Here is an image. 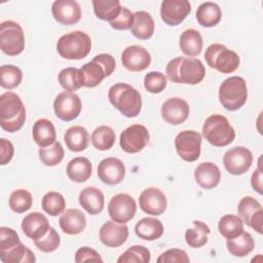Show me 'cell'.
Returning a JSON list of instances; mask_svg holds the SVG:
<instances>
[{
	"label": "cell",
	"instance_id": "obj_1",
	"mask_svg": "<svg viewBox=\"0 0 263 263\" xmlns=\"http://www.w3.org/2000/svg\"><path fill=\"white\" fill-rule=\"evenodd\" d=\"M165 73L167 78L174 83L194 85L202 81L205 69L199 59L177 57L167 63Z\"/></svg>",
	"mask_w": 263,
	"mask_h": 263
},
{
	"label": "cell",
	"instance_id": "obj_2",
	"mask_svg": "<svg viewBox=\"0 0 263 263\" xmlns=\"http://www.w3.org/2000/svg\"><path fill=\"white\" fill-rule=\"evenodd\" d=\"M26 120V109L21 98L12 91L0 96V125L8 133L20 130Z\"/></svg>",
	"mask_w": 263,
	"mask_h": 263
},
{
	"label": "cell",
	"instance_id": "obj_3",
	"mask_svg": "<svg viewBox=\"0 0 263 263\" xmlns=\"http://www.w3.org/2000/svg\"><path fill=\"white\" fill-rule=\"evenodd\" d=\"M110 103L125 117H137L142 109L140 92L127 83H116L109 88Z\"/></svg>",
	"mask_w": 263,
	"mask_h": 263
},
{
	"label": "cell",
	"instance_id": "obj_4",
	"mask_svg": "<svg viewBox=\"0 0 263 263\" xmlns=\"http://www.w3.org/2000/svg\"><path fill=\"white\" fill-rule=\"evenodd\" d=\"M91 48L90 37L83 31H73L61 36L57 42L59 54L66 60H82Z\"/></svg>",
	"mask_w": 263,
	"mask_h": 263
},
{
	"label": "cell",
	"instance_id": "obj_5",
	"mask_svg": "<svg viewBox=\"0 0 263 263\" xmlns=\"http://www.w3.org/2000/svg\"><path fill=\"white\" fill-rule=\"evenodd\" d=\"M204 139L215 147H225L233 142L235 132L229 120L221 114L209 116L202 126Z\"/></svg>",
	"mask_w": 263,
	"mask_h": 263
},
{
	"label": "cell",
	"instance_id": "obj_6",
	"mask_svg": "<svg viewBox=\"0 0 263 263\" xmlns=\"http://www.w3.org/2000/svg\"><path fill=\"white\" fill-rule=\"evenodd\" d=\"M248 99L247 82L242 77L232 76L225 79L219 87V101L228 111L240 109Z\"/></svg>",
	"mask_w": 263,
	"mask_h": 263
},
{
	"label": "cell",
	"instance_id": "obj_7",
	"mask_svg": "<svg viewBox=\"0 0 263 263\" xmlns=\"http://www.w3.org/2000/svg\"><path fill=\"white\" fill-rule=\"evenodd\" d=\"M206 64L223 74L234 72L240 63L238 54L220 43L211 44L204 52Z\"/></svg>",
	"mask_w": 263,
	"mask_h": 263
},
{
	"label": "cell",
	"instance_id": "obj_8",
	"mask_svg": "<svg viewBox=\"0 0 263 263\" xmlns=\"http://www.w3.org/2000/svg\"><path fill=\"white\" fill-rule=\"evenodd\" d=\"M0 47L3 53L14 57L25 48V35L22 27L13 21H4L0 25Z\"/></svg>",
	"mask_w": 263,
	"mask_h": 263
},
{
	"label": "cell",
	"instance_id": "obj_9",
	"mask_svg": "<svg viewBox=\"0 0 263 263\" xmlns=\"http://www.w3.org/2000/svg\"><path fill=\"white\" fill-rule=\"evenodd\" d=\"M175 147L183 160L193 162L200 156L201 136L195 130H182L175 139Z\"/></svg>",
	"mask_w": 263,
	"mask_h": 263
},
{
	"label": "cell",
	"instance_id": "obj_10",
	"mask_svg": "<svg viewBox=\"0 0 263 263\" xmlns=\"http://www.w3.org/2000/svg\"><path fill=\"white\" fill-rule=\"evenodd\" d=\"M252 162V152L241 146H236L227 150L223 156V164L226 171L234 176H240L247 173L250 170Z\"/></svg>",
	"mask_w": 263,
	"mask_h": 263
},
{
	"label": "cell",
	"instance_id": "obj_11",
	"mask_svg": "<svg viewBox=\"0 0 263 263\" xmlns=\"http://www.w3.org/2000/svg\"><path fill=\"white\" fill-rule=\"evenodd\" d=\"M136 212L137 203L127 193H118L114 195L108 204V214L110 218L118 223L125 224L135 217Z\"/></svg>",
	"mask_w": 263,
	"mask_h": 263
},
{
	"label": "cell",
	"instance_id": "obj_12",
	"mask_svg": "<svg viewBox=\"0 0 263 263\" xmlns=\"http://www.w3.org/2000/svg\"><path fill=\"white\" fill-rule=\"evenodd\" d=\"M82 104L80 98L71 91L59 93L53 101V110L55 116L63 121H72L76 119L81 112Z\"/></svg>",
	"mask_w": 263,
	"mask_h": 263
},
{
	"label": "cell",
	"instance_id": "obj_13",
	"mask_svg": "<svg viewBox=\"0 0 263 263\" xmlns=\"http://www.w3.org/2000/svg\"><path fill=\"white\" fill-rule=\"evenodd\" d=\"M119 143L124 152L138 153L149 143V132L142 124H133L121 133Z\"/></svg>",
	"mask_w": 263,
	"mask_h": 263
},
{
	"label": "cell",
	"instance_id": "obj_14",
	"mask_svg": "<svg viewBox=\"0 0 263 263\" xmlns=\"http://www.w3.org/2000/svg\"><path fill=\"white\" fill-rule=\"evenodd\" d=\"M237 213L243 223L255 229L258 233H263V209L257 199L252 196L242 197L238 202Z\"/></svg>",
	"mask_w": 263,
	"mask_h": 263
},
{
	"label": "cell",
	"instance_id": "obj_15",
	"mask_svg": "<svg viewBox=\"0 0 263 263\" xmlns=\"http://www.w3.org/2000/svg\"><path fill=\"white\" fill-rule=\"evenodd\" d=\"M190 11L191 4L187 0H164L160 6L161 20L173 27L180 25Z\"/></svg>",
	"mask_w": 263,
	"mask_h": 263
},
{
	"label": "cell",
	"instance_id": "obj_16",
	"mask_svg": "<svg viewBox=\"0 0 263 263\" xmlns=\"http://www.w3.org/2000/svg\"><path fill=\"white\" fill-rule=\"evenodd\" d=\"M139 204L144 213L152 216H160L166 210L167 201L164 193L160 189L149 187L140 194Z\"/></svg>",
	"mask_w": 263,
	"mask_h": 263
},
{
	"label": "cell",
	"instance_id": "obj_17",
	"mask_svg": "<svg viewBox=\"0 0 263 263\" xmlns=\"http://www.w3.org/2000/svg\"><path fill=\"white\" fill-rule=\"evenodd\" d=\"M53 18L66 26L78 23L81 18V8L77 1L74 0H57L51 5Z\"/></svg>",
	"mask_w": 263,
	"mask_h": 263
},
{
	"label": "cell",
	"instance_id": "obj_18",
	"mask_svg": "<svg viewBox=\"0 0 263 263\" xmlns=\"http://www.w3.org/2000/svg\"><path fill=\"white\" fill-rule=\"evenodd\" d=\"M121 63L125 69L133 72H140L150 66L151 55L143 46L130 45L123 49Z\"/></svg>",
	"mask_w": 263,
	"mask_h": 263
},
{
	"label": "cell",
	"instance_id": "obj_19",
	"mask_svg": "<svg viewBox=\"0 0 263 263\" xmlns=\"http://www.w3.org/2000/svg\"><path fill=\"white\" fill-rule=\"evenodd\" d=\"M100 240L109 248H118L123 245L128 237V227L123 223L107 221L99 231Z\"/></svg>",
	"mask_w": 263,
	"mask_h": 263
},
{
	"label": "cell",
	"instance_id": "obj_20",
	"mask_svg": "<svg viewBox=\"0 0 263 263\" xmlns=\"http://www.w3.org/2000/svg\"><path fill=\"white\" fill-rule=\"evenodd\" d=\"M125 176L123 162L115 157H107L101 160L98 165V177L107 185L119 184Z\"/></svg>",
	"mask_w": 263,
	"mask_h": 263
},
{
	"label": "cell",
	"instance_id": "obj_21",
	"mask_svg": "<svg viewBox=\"0 0 263 263\" xmlns=\"http://www.w3.org/2000/svg\"><path fill=\"white\" fill-rule=\"evenodd\" d=\"M189 105L181 98L167 99L161 106V116L163 120L173 125L183 123L189 116Z\"/></svg>",
	"mask_w": 263,
	"mask_h": 263
},
{
	"label": "cell",
	"instance_id": "obj_22",
	"mask_svg": "<svg viewBox=\"0 0 263 263\" xmlns=\"http://www.w3.org/2000/svg\"><path fill=\"white\" fill-rule=\"evenodd\" d=\"M49 227L47 218L39 212L28 214L22 222L23 232L33 240L41 238L47 232Z\"/></svg>",
	"mask_w": 263,
	"mask_h": 263
},
{
	"label": "cell",
	"instance_id": "obj_23",
	"mask_svg": "<svg viewBox=\"0 0 263 263\" xmlns=\"http://www.w3.org/2000/svg\"><path fill=\"white\" fill-rule=\"evenodd\" d=\"M59 223L64 233L75 235L81 233L86 227V218L80 210L68 209L61 214Z\"/></svg>",
	"mask_w": 263,
	"mask_h": 263
},
{
	"label": "cell",
	"instance_id": "obj_24",
	"mask_svg": "<svg viewBox=\"0 0 263 263\" xmlns=\"http://www.w3.org/2000/svg\"><path fill=\"white\" fill-rule=\"evenodd\" d=\"M194 179L197 185L203 189H213L218 186L221 180L219 167L213 162H201L194 171Z\"/></svg>",
	"mask_w": 263,
	"mask_h": 263
},
{
	"label": "cell",
	"instance_id": "obj_25",
	"mask_svg": "<svg viewBox=\"0 0 263 263\" xmlns=\"http://www.w3.org/2000/svg\"><path fill=\"white\" fill-rule=\"evenodd\" d=\"M78 200L80 205L89 215H98L104 209V194L99 188L95 186H88L82 189L79 193Z\"/></svg>",
	"mask_w": 263,
	"mask_h": 263
},
{
	"label": "cell",
	"instance_id": "obj_26",
	"mask_svg": "<svg viewBox=\"0 0 263 263\" xmlns=\"http://www.w3.org/2000/svg\"><path fill=\"white\" fill-rule=\"evenodd\" d=\"M32 135L35 143L39 147H47L55 143V127L53 123L46 118H41L35 121L32 128Z\"/></svg>",
	"mask_w": 263,
	"mask_h": 263
},
{
	"label": "cell",
	"instance_id": "obj_27",
	"mask_svg": "<svg viewBox=\"0 0 263 263\" xmlns=\"http://www.w3.org/2000/svg\"><path fill=\"white\" fill-rule=\"evenodd\" d=\"M66 173L71 181L75 183H83L90 178L92 165L86 157L78 156L68 162Z\"/></svg>",
	"mask_w": 263,
	"mask_h": 263
},
{
	"label": "cell",
	"instance_id": "obj_28",
	"mask_svg": "<svg viewBox=\"0 0 263 263\" xmlns=\"http://www.w3.org/2000/svg\"><path fill=\"white\" fill-rule=\"evenodd\" d=\"M154 21L147 11L140 10L134 13V23L130 28L132 34L141 40H147L154 33Z\"/></svg>",
	"mask_w": 263,
	"mask_h": 263
},
{
	"label": "cell",
	"instance_id": "obj_29",
	"mask_svg": "<svg viewBox=\"0 0 263 263\" xmlns=\"http://www.w3.org/2000/svg\"><path fill=\"white\" fill-rule=\"evenodd\" d=\"M64 141L70 151L80 152L87 148L89 143V134L85 127L75 125L66 130Z\"/></svg>",
	"mask_w": 263,
	"mask_h": 263
},
{
	"label": "cell",
	"instance_id": "obj_30",
	"mask_svg": "<svg viewBox=\"0 0 263 263\" xmlns=\"http://www.w3.org/2000/svg\"><path fill=\"white\" fill-rule=\"evenodd\" d=\"M135 231L140 238L152 241L162 236L163 225L158 219L146 217L138 221L135 226Z\"/></svg>",
	"mask_w": 263,
	"mask_h": 263
},
{
	"label": "cell",
	"instance_id": "obj_31",
	"mask_svg": "<svg viewBox=\"0 0 263 263\" xmlns=\"http://www.w3.org/2000/svg\"><path fill=\"white\" fill-rule=\"evenodd\" d=\"M0 260L3 263H31L36 261L33 252L25 247L22 241L8 249L0 250Z\"/></svg>",
	"mask_w": 263,
	"mask_h": 263
},
{
	"label": "cell",
	"instance_id": "obj_32",
	"mask_svg": "<svg viewBox=\"0 0 263 263\" xmlns=\"http://www.w3.org/2000/svg\"><path fill=\"white\" fill-rule=\"evenodd\" d=\"M222 12L218 4L214 2H203L196 10V20L198 24L204 28H212L221 21Z\"/></svg>",
	"mask_w": 263,
	"mask_h": 263
},
{
	"label": "cell",
	"instance_id": "obj_33",
	"mask_svg": "<svg viewBox=\"0 0 263 263\" xmlns=\"http://www.w3.org/2000/svg\"><path fill=\"white\" fill-rule=\"evenodd\" d=\"M202 44V37L195 29H187L180 36V48L188 57L198 55L201 52Z\"/></svg>",
	"mask_w": 263,
	"mask_h": 263
},
{
	"label": "cell",
	"instance_id": "obj_34",
	"mask_svg": "<svg viewBox=\"0 0 263 263\" xmlns=\"http://www.w3.org/2000/svg\"><path fill=\"white\" fill-rule=\"evenodd\" d=\"M226 247L231 255L235 257H245L254 250L255 241L249 232L242 231L236 237L227 239Z\"/></svg>",
	"mask_w": 263,
	"mask_h": 263
},
{
	"label": "cell",
	"instance_id": "obj_35",
	"mask_svg": "<svg viewBox=\"0 0 263 263\" xmlns=\"http://www.w3.org/2000/svg\"><path fill=\"white\" fill-rule=\"evenodd\" d=\"M61 86L67 91H75L84 86V76L80 69L69 67L61 70L58 75Z\"/></svg>",
	"mask_w": 263,
	"mask_h": 263
},
{
	"label": "cell",
	"instance_id": "obj_36",
	"mask_svg": "<svg viewBox=\"0 0 263 263\" xmlns=\"http://www.w3.org/2000/svg\"><path fill=\"white\" fill-rule=\"evenodd\" d=\"M210 227L201 221H193V227L188 228L185 232V240L187 245L193 249L201 248L208 242V235L210 234Z\"/></svg>",
	"mask_w": 263,
	"mask_h": 263
},
{
	"label": "cell",
	"instance_id": "obj_37",
	"mask_svg": "<svg viewBox=\"0 0 263 263\" xmlns=\"http://www.w3.org/2000/svg\"><path fill=\"white\" fill-rule=\"evenodd\" d=\"M91 3L97 17L109 23L117 17L122 7L118 0H92Z\"/></svg>",
	"mask_w": 263,
	"mask_h": 263
},
{
	"label": "cell",
	"instance_id": "obj_38",
	"mask_svg": "<svg viewBox=\"0 0 263 263\" xmlns=\"http://www.w3.org/2000/svg\"><path fill=\"white\" fill-rule=\"evenodd\" d=\"M218 229L222 236L231 239L243 231V222L238 216L225 215L219 220Z\"/></svg>",
	"mask_w": 263,
	"mask_h": 263
},
{
	"label": "cell",
	"instance_id": "obj_39",
	"mask_svg": "<svg viewBox=\"0 0 263 263\" xmlns=\"http://www.w3.org/2000/svg\"><path fill=\"white\" fill-rule=\"evenodd\" d=\"M80 70L84 76V86L86 87H96L99 85L106 76L105 69L103 66L95 59L89 63L84 64Z\"/></svg>",
	"mask_w": 263,
	"mask_h": 263
},
{
	"label": "cell",
	"instance_id": "obj_40",
	"mask_svg": "<svg viewBox=\"0 0 263 263\" xmlns=\"http://www.w3.org/2000/svg\"><path fill=\"white\" fill-rule=\"evenodd\" d=\"M115 133L110 126L101 125L92 132L90 140L92 146L96 149L100 151H106L112 148L115 143Z\"/></svg>",
	"mask_w": 263,
	"mask_h": 263
},
{
	"label": "cell",
	"instance_id": "obj_41",
	"mask_svg": "<svg viewBox=\"0 0 263 263\" xmlns=\"http://www.w3.org/2000/svg\"><path fill=\"white\" fill-rule=\"evenodd\" d=\"M41 205L46 214L55 217L65 211L66 200L60 192L49 191L42 197Z\"/></svg>",
	"mask_w": 263,
	"mask_h": 263
},
{
	"label": "cell",
	"instance_id": "obj_42",
	"mask_svg": "<svg viewBox=\"0 0 263 263\" xmlns=\"http://www.w3.org/2000/svg\"><path fill=\"white\" fill-rule=\"evenodd\" d=\"M39 158L46 166L58 165L64 158V148L60 142H55L47 147L39 148Z\"/></svg>",
	"mask_w": 263,
	"mask_h": 263
},
{
	"label": "cell",
	"instance_id": "obj_43",
	"mask_svg": "<svg viewBox=\"0 0 263 263\" xmlns=\"http://www.w3.org/2000/svg\"><path fill=\"white\" fill-rule=\"evenodd\" d=\"M32 203H33L32 194L26 189L14 190L10 194L8 199L9 208L17 214H22L30 210L32 206Z\"/></svg>",
	"mask_w": 263,
	"mask_h": 263
},
{
	"label": "cell",
	"instance_id": "obj_44",
	"mask_svg": "<svg viewBox=\"0 0 263 263\" xmlns=\"http://www.w3.org/2000/svg\"><path fill=\"white\" fill-rule=\"evenodd\" d=\"M23 79L21 69L13 65H3L0 68V84L3 88L12 89L18 86Z\"/></svg>",
	"mask_w": 263,
	"mask_h": 263
},
{
	"label": "cell",
	"instance_id": "obj_45",
	"mask_svg": "<svg viewBox=\"0 0 263 263\" xmlns=\"http://www.w3.org/2000/svg\"><path fill=\"white\" fill-rule=\"evenodd\" d=\"M150 251L144 246H133L128 248L118 259V263H133V262H150Z\"/></svg>",
	"mask_w": 263,
	"mask_h": 263
},
{
	"label": "cell",
	"instance_id": "obj_46",
	"mask_svg": "<svg viewBox=\"0 0 263 263\" xmlns=\"http://www.w3.org/2000/svg\"><path fill=\"white\" fill-rule=\"evenodd\" d=\"M61 243V237L54 228L49 227L47 232L39 239L34 240L37 249L43 253H51L55 251Z\"/></svg>",
	"mask_w": 263,
	"mask_h": 263
},
{
	"label": "cell",
	"instance_id": "obj_47",
	"mask_svg": "<svg viewBox=\"0 0 263 263\" xmlns=\"http://www.w3.org/2000/svg\"><path fill=\"white\" fill-rule=\"evenodd\" d=\"M167 81L164 74L158 71H151L144 77V86L151 93H159L166 87Z\"/></svg>",
	"mask_w": 263,
	"mask_h": 263
},
{
	"label": "cell",
	"instance_id": "obj_48",
	"mask_svg": "<svg viewBox=\"0 0 263 263\" xmlns=\"http://www.w3.org/2000/svg\"><path fill=\"white\" fill-rule=\"evenodd\" d=\"M190 261L187 253L181 249H170L158 258V263H188Z\"/></svg>",
	"mask_w": 263,
	"mask_h": 263
},
{
	"label": "cell",
	"instance_id": "obj_49",
	"mask_svg": "<svg viewBox=\"0 0 263 263\" xmlns=\"http://www.w3.org/2000/svg\"><path fill=\"white\" fill-rule=\"evenodd\" d=\"M134 23V13L126 7H121L117 17L110 22V26L115 30H128Z\"/></svg>",
	"mask_w": 263,
	"mask_h": 263
},
{
	"label": "cell",
	"instance_id": "obj_50",
	"mask_svg": "<svg viewBox=\"0 0 263 263\" xmlns=\"http://www.w3.org/2000/svg\"><path fill=\"white\" fill-rule=\"evenodd\" d=\"M88 261L103 262V259L100 256V254L91 248L82 247L78 249L75 253V262L81 263V262H88Z\"/></svg>",
	"mask_w": 263,
	"mask_h": 263
},
{
	"label": "cell",
	"instance_id": "obj_51",
	"mask_svg": "<svg viewBox=\"0 0 263 263\" xmlns=\"http://www.w3.org/2000/svg\"><path fill=\"white\" fill-rule=\"evenodd\" d=\"M0 163L1 165H5L12 159L14 148L12 143L4 138L0 139Z\"/></svg>",
	"mask_w": 263,
	"mask_h": 263
},
{
	"label": "cell",
	"instance_id": "obj_52",
	"mask_svg": "<svg viewBox=\"0 0 263 263\" xmlns=\"http://www.w3.org/2000/svg\"><path fill=\"white\" fill-rule=\"evenodd\" d=\"M93 59L97 60L103 66V68L105 69L107 77L110 76L114 72L115 67H116V63H115V59L111 54H109V53H100V54L96 55Z\"/></svg>",
	"mask_w": 263,
	"mask_h": 263
},
{
	"label": "cell",
	"instance_id": "obj_53",
	"mask_svg": "<svg viewBox=\"0 0 263 263\" xmlns=\"http://www.w3.org/2000/svg\"><path fill=\"white\" fill-rule=\"evenodd\" d=\"M251 185L253 189L259 194L263 193V182H262V170L257 168L251 177Z\"/></svg>",
	"mask_w": 263,
	"mask_h": 263
}]
</instances>
